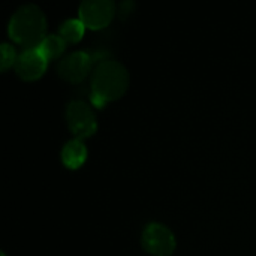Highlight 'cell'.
Returning a JSON list of instances; mask_svg holds the SVG:
<instances>
[{"instance_id": "2", "label": "cell", "mask_w": 256, "mask_h": 256, "mask_svg": "<svg viewBox=\"0 0 256 256\" xmlns=\"http://www.w3.org/2000/svg\"><path fill=\"white\" fill-rule=\"evenodd\" d=\"M46 30L45 14L36 4H24L15 10L9 21V36L26 48H36L44 40Z\"/></svg>"}, {"instance_id": "6", "label": "cell", "mask_w": 256, "mask_h": 256, "mask_svg": "<svg viewBox=\"0 0 256 256\" xmlns=\"http://www.w3.org/2000/svg\"><path fill=\"white\" fill-rule=\"evenodd\" d=\"M80 20L88 28H102L108 26L116 14V4L111 0H86L80 4Z\"/></svg>"}, {"instance_id": "10", "label": "cell", "mask_w": 256, "mask_h": 256, "mask_svg": "<svg viewBox=\"0 0 256 256\" xmlns=\"http://www.w3.org/2000/svg\"><path fill=\"white\" fill-rule=\"evenodd\" d=\"M84 28L86 26L80 18H69L60 27V36L64 39V42L75 44L84 36Z\"/></svg>"}, {"instance_id": "9", "label": "cell", "mask_w": 256, "mask_h": 256, "mask_svg": "<svg viewBox=\"0 0 256 256\" xmlns=\"http://www.w3.org/2000/svg\"><path fill=\"white\" fill-rule=\"evenodd\" d=\"M46 60L57 58L66 48V42L60 34H46L38 46Z\"/></svg>"}, {"instance_id": "11", "label": "cell", "mask_w": 256, "mask_h": 256, "mask_svg": "<svg viewBox=\"0 0 256 256\" xmlns=\"http://www.w3.org/2000/svg\"><path fill=\"white\" fill-rule=\"evenodd\" d=\"M16 52L9 44H2V70H6L16 62Z\"/></svg>"}, {"instance_id": "5", "label": "cell", "mask_w": 256, "mask_h": 256, "mask_svg": "<svg viewBox=\"0 0 256 256\" xmlns=\"http://www.w3.org/2000/svg\"><path fill=\"white\" fill-rule=\"evenodd\" d=\"M142 246L153 256H170L176 249V237L162 224H150L142 232Z\"/></svg>"}, {"instance_id": "7", "label": "cell", "mask_w": 256, "mask_h": 256, "mask_svg": "<svg viewBox=\"0 0 256 256\" xmlns=\"http://www.w3.org/2000/svg\"><path fill=\"white\" fill-rule=\"evenodd\" d=\"M46 58L40 52V50L36 48H26L22 52L18 54L16 62L14 64L15 72L20 78L24 81H34L40 78L46 69Z\"/></svg>"}, {"instance_id": "1", "label": "cell", "mask_w": 256, "mask_h": 256, "mask_svg": "<svg viewBox=\"0 0 256 256\" xmlns=\"http://www.w3.org/2000/svg\"><path fill=\"white\" fill-rule=\"evenodd\" d=\"M129 87V74L117 62L106 58L98 63L92 74V104L102 108L106 102L116 100L124 94Z\"/></svg>"}, {"instance_id": "8", "label": "cell", "mask_w": 256, "mask_h": 256, "mask_svg": "<svg viewBox=\"0 0 256 256\" xmlns=\"http://www.w3.org/2000/svg\"><path fill=\"white\" fill-rule=\"evenodd\" d=\"M86 158H87V148L84 142L78 138L68 141L62 150V160L70 170L80 168L86 162Z\"/></svg>"}, {"instance_id": "3", "label": "cell", "mask_w": 256, "mask_h": 256, "mask_svg": "<svg viewBox=\"0 0 256 256\" xmlns=\"http://www.w3.org/2000/svg\"><path fill=\"white\" fill-rule=\"evenodd\" d=\"M66 122L70 132L78 138L92 136L98 129V122L92 108L82 100H72L66 108Z\"/></svg>"}, {"instance_id": "4", "label": "cell", "mask_w": 256, "mask_h": 256, "mask_svg": "<svg viewBox=\"0 0 256 256\" xmlns=\"http://www.w3.org/2000/svg\"><path fill=\"white\" fill-rule=\"evenodd\" d=\"M94 63L96 60L93 54L86 51H75L60 60L57 64V72L64 81L76 84L81 82L92 69H94Z\"/></svg>"}]
</instances>
